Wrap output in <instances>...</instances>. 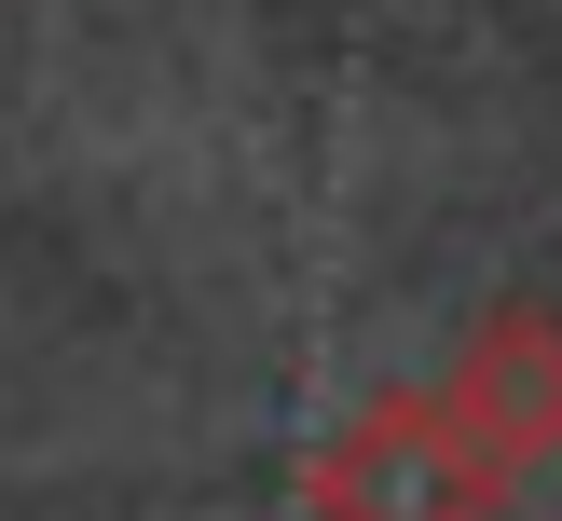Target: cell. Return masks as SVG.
I'll return each mask as SVG.
<instances>
[{"mask_svg":"<svg viewBox=\"0 0 562 521\" xmlns=\"http://www.w3.org/2000/svg\"><path fill=\"white\" fill-rule=\"evenodd\" d=\"M439 398H453V426L481 439L508 480L549 466L562 453V316H549V302H494V316H467Z\"/></svg>","mask_w":562,"mask_h":521,"instance_id":"2","label":"cell"},{"mask_svg":"<svg viewBox=\"0 0 562 521\" xmlns=\"http://www.w3.org/2000/svg\"><path fill=\"white\" fill-rule=\"evenodd\" d=\"M302 508L316 521H494L508 508V466L453 426L439 384H384V398H357L302 453Z\"/></svg>","mask_w":562,"mask_h":521,"instance_id":"1","label":"cell"}]
</instances>
